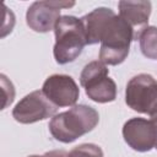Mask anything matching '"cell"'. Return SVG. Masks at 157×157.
I'll list each match as a JSON object with an SVG mask.
<instances>
[{
    "label": "cell",
    "mask_w": 157,
    "mask_h": 157,
    "mask_svg": "<svg viewBox=\"0 0 157 157\" xmlns=\"http://www.w3.org/2000/svg\"><path fill=\"white\" fill-rule=\"evenodd\" d=\"M125 103L137 113L157 115V80L148 74L131 77L125 88Z\"/></svg>",
    "instance_id": "5b68a950"
},
{
    "label": "cell",
    "mask_w": 157,
    "mask_h": 157,
    "mask_svg": "<svg viewBox=\"0 0 157 157\" xmlns=\"http://www.w3.org/2000/svg\"><path fill=\"white\" fill-rule=\"evenodd\" d=\"M151 2L150 1H119V16L124 18L135 31L136 40L140 32L147 27V22L151 15Z\"/></svg>",
    "instance_id": "30bf717a"
},
{
    "label": "cell",
    "mask_w": 157,
    "mask_h": 157,
    "mask_svg": "<svg viewBox=\"0 0 157 157\" xmlns=\"http://www.w3.org/2000/svg\"><path fill=\"white\" fill-rule=\"evenodd\" d=\"M54 33L55 44L53 54L55 61L60 65L75 61L87 44L81 18L71 15L61 16L55 25Z\"/></svg>",
    "instance_id": "3957f363"
},
{
    "label": "cell",
    "mask_w": 157,
    "mask_h": 157,
    "mask_svg": "<svg viewBox=\"0 0 157 157\" xmlns=\"http://www.w3.org/2000/svg\"><path fill=\"white\" fill-rule=\"evenodd\" d=\"M71 1H34L26 12L27 26L38 33H47L55 28L60 16V10L74 6Z\"/></svg>",
    "instance_id": "52a82bcc"
},
{
    "label": "cell",
    "mask_w": 157,
    "mask_h": 157,
    "mask_svg": "<svg viewBox=\"0 0 157 157\" xmlns=\"http://www.w3.org/2000/svg\"><path fill=\"white\" fill-rule=\"evenodd\" d=\"M81 21L88 45L101 43L99 60L105 65H119L129 55L130 44L136 40L134 28L109 7H97Z\"/></svg>",
    "instance_id": "6da1fadb"
},
{
    "label": "cell",
    "mask_w": 157,
    "mask_h": 157,
    "mask_svg": "<svg viewBox=\"0 0 157 157\" xmlns=\"http://www.w3.org/2000/svg\"><path fill=\"white\" fill-rule=\"evenodd\" d=\"M55 107L42 92L33 91L25 96L12 109V117L21 124H32L47 118H53L56 113Z\"/></svg>",
    "instance_id": "8992f818"
},
{
    "label": "cell",
    "mask_w": 157,
    "mask_h": 157,
    "mask_svg": "<svg viewBox=\"0 0 157 157\" xmlns=\"http://www.w3.org/2000/svg\"><path fill=\"white\" fill-rule=\"evenodd\" d=\"M42 92L55 107H74L80 96L76 81L64 74H55L45 78Z\"/></svg>",
    "instance_id": "ba28073f"
},
{
    "label": "cell",
    "mask_w": 157,
    "mask_h": 157,
    "mask_svg": "<svg viewBox=\"0 0 157 157\" xmlns=\"http://www.w3.org/2000/svg\"><path fill=\"white\" fill-rule=\"evenodd\" d=\"M140 49L141 53L147 59H157V27L156 26H147L145 27L139 37Z\"/></svg>",
    "instance_id": "7c38bea8"
},
{
    "label": "cell",
    "mask_w": 157,
    "mask_h": 157,
    "mask_svg": "<svg viewBox=\"0 0 157 157\" xmlns=\"http://www.w3.org/2000/svg\"><path fill=\"white\" fill-rule=\"evenodd\" d=\"M80 85L93 102L108 103L117 98V85L109 77V69L101 60H93L85 65L80 75Z\"/></svg>",
    "instance_id": "277c9868"
},
{
    "label": "cell",
    "mask_w": 157,
    "mask_h": 157,
    "mask_svg": "<svg viewBox=\"0 0 157 157\" xmlns=\"http://www.w3.org/2000/svg\"><path fill=\"white\" fill-rule=\"evenodd\" d=\"M28 157H44V155H43V156H38V155H32V156H28Z\"/></svg>",
    "instance_id": "5bb4252c"
},
{
    "label": "cell",
    "mask_w": 157,
    "mask_h": 157,
    "mask_svg": "<svg viewBox=\"0 0 157 157\" xmlns=\"http://www.w3.org/2000/svg\"><path fill=\"white\" fill-rule=\"evenodd\" d=\"M152 121L155 124V128H156V142H155V148L157 150V115L152 118Z\"/></svg>",
    "instance_id": "4fadbf2b"
},
{
    "label": "cell",
    "mask_w": 157,
    "mask_h": 157,
    "mask_svg": "<svg viewBox=\"0 0 157 157\" xmlns=\"http://www.w3.org/2000/svg\"><path fill=\"white\" fill-rule=\"evenodd\" d=\"M125 142L137 152H148L155 147L156 128L152 119L131 118L123 126Z\"/></svg>",
    "instance_id": "9c48e42d"
},
{
    "label": "cell",
    "mask_w": 157,
    "mask_h": 157,
    "mask_svg": "<svg viewBox=\"0 0 157 157\" xmlns=\"http://www.w3.org/2000/svg\"><path fill=\"white\" fill-rule=\"evenodd\" d=\"M99 121L98 112L86 104H75L66 112L55 114L49 121L52 136L63 144H70L92 131Z\"/></svg>",
    "instance_id": "7a4b0ae2"
},
{
    "label": "cell",
    "mask_w": 157,
    "mask_h": 157,
    "mask_svg": "<svg viewBox=\"0 0 157 157\" xmlns=\"http://www.w3.org/2000/svg\"><path fill=\"white\" fill-rule=\"evenodd\" d=\"M44 157H104L102 148L94 144H81L70 152L54 150L44 153Z\"/></svg>",
    "instance_id": "8fae6325"
}]
</instances>
